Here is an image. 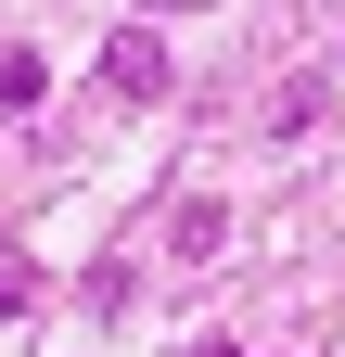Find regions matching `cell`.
I'll list each match as a JSON object with an SVG mask.
<instances>
[{
    "label": "cell",
    "mask_w": 345,
    "mask_h": 357,
    "mask_svg": "<svg viewBox=\"0 0 345 357\" xmlns=\"http://www.w3.org/2000/svg\"><path fill=\"white\" fill-rule=\"evenodd\" d=\"M103 89H115V102H166V38L154 26H115L103 38Z\"/></svg>",
    "instance_id": "6da1fadb"
},
{
    "label": "cell",
    "mask_w": 345,
    "mask_h": 357,
    "mask_svg": "<svg viewBox=\"0 0 345 357\" xmlns=\"http://www.w3.org/2000/svg\"><path fill=\"white\" fill-rule=\"evenodd\" d=\"M320 115H332V77H281V89H269V115H256V128H269V141H307Z\"/></svg>",
    "instance_id": "7a4b0ae2"
},
{
    "label": "cell",
    "mask_w": 345,
    "mask_h": 357,
    "mask_svg": "<svg viewBox=\"0 0 345 357\" xmlns=\"http://www.w3.org/2000/svg\"><path fill=\"white\" fill-rule=\"evenodd\" d=\"M166 243H179V255H218V243H230V217H218V204H179V217H166Z\"/></svg>",
    "instance_id": "3957f363"
},
{
    "label": "cell",
    "mask_w": 345,
    "mask_h": 357,
    "mask_svg": "<svg viewBox=\"0 0 345 357\" xmlns=\"http://www.w3.org/2000/svg\"><path fill=\"white\" fill-rule=\"evenodd\" d=\"M38 306V268H26V243H0V319H26Z\"/></svg>",
    "instance_id": "277c9868"
},
{
    "label": "cell",
    "mask_w": 345,
    "mask_h": 357,
    "mask_svg": "<svg viewBox=\"0 0 345 357\" xmlns=\"http://www.w3.org/2000/svg\"><path fill=\"white\" fill-rule=\"evenodd\" d=\"M154 13H218V0H154Z\"/></svg>",
    "instance_id": "5b68a950"
},
{
    "label": "cell",
    "mask_w": 345,
    "mask_h": 357,
    "mask_svg": "<svg viewBox=\"0 0 345 357\" xmlns=\"http://www.w3.org/2000/svg\"><path fill=\"white\" fill-rule=\"evenodd\" d=\"M192 357H243V344H192Z\"/></svg>",
    "instance_id": "8992f818"
}]
</instances>
